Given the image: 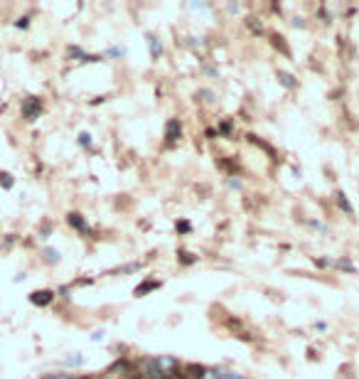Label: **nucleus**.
<instances>
[{
	"mask_svg": "<svg viewBox=\"0 0 359 379\" xmlns=\"http://www.w3.org/2000/svg\"><path fill=\"white\" fill-rule=\"evenodd\" d=\"M108 57H114V59H123L128 52H126V47H118V45H114V47H108V52H106Z\"/></svg>",
	"mask_w": 359,
	"mask_h": 379,
	"instance_id": "aec40b11",
	"label": "nucleus"
},
{
	"mask_svg": "<svg viewBox=\"0 0 359 379\" xmlns=\"http://www.w3.org/2000/svg\"><path fill=\"white\" fill-rule=\"evenodd\" d=\"M178 261L182 263V266H194V263L200 261V256H194L192 251H187V249H180L178 251Z\"/></svg>",
	"mask_w": 359,
	"mask_h": 379,
	"instance_id": "2eb2a0df",
	"label": "nucleus"
},
{
	"mask_svg": "<svg viewBox=\"0 0 359 379\" xmlns=\"http://www.w3.org/2000/svg\"><path fill=\"white\" fill-rule=\"evenodd\" d=\"M50 379H72V377H69V374H52Z\"/></svg>",
	"mask_w": 359,
	"mask_h": 379,
	"instance_id": "473e14b6",
	"label": "nucleus"
},
{
	"mask_svg": "<svg viewBox=\"0 0 359 379\" xmlns=\"http://www.w3.org/2000/svg\"><path fill=\"white\" fill-rule=\"evenodd\" d=\"M158 359V367L162 369V374H165V379H170V377H175L180 369V362H178V357H172V354H160V357H155Z\"/></svg>",
	"mask_w": 359,
	"mask_h": 379,
	"instance_id": "f03ea898",
	"label": "nucleus"
},
{
	"mask_svg": "<svg viewBox=\"0 0 359 379\" xmlns=\"http://www.w3.org/2000/svg\"><path fill=\"white\" fill-rule=\"evenodd\" d=\"M175 227H178V232H190V229H192V224H190V222H184V219H182V222H178V224H175Z\"/></svg>",
	"mask_w": 359,
	"mask_h": 379,
	"instance_id": "bb28decb",
	"label": "nucleus"
},
{
	"mask_svg": "<svg viewBox=\"0 0 359 379\" xmlns=\"http://www.w3.org/2000/svg\"><path fill=\"white\" fill-rule=\"evenodd\" d=\"M210 372L214 374V379H244V374H241V372H236V369H229V367H212Z\"/></svg>",
	"mask_w": 359,
	"mask_h": 379,
	"instance_id": "6e6552de",
	"label": "nucleus"
},
{
	"mask_svg": "<svg viewBox=\"0 0 359 379\" xmlns=\"http://www.w3.org/2000/svg\"><path fill=\"white\" fill-rule=\"evenodd\" d=\"M246 28L251 30L254 35H258V32H264V23L261 20L256 23V18H246Z\"/></svg>",
	"mask_w": 359,
	"mask_h": 379,
	"instance_id": "6ab92c4d",
	"label": "nucleus"
},
{
	"mask_svg": "<svg viewBox=\"0 0 359 379\" xmlns=\"http://www.w3.org/2000/svg\"><path fill=\"white\" fill-rule=\"evenodd\" d=\"M332 266L337 268V271H344V273H354V263H352V259L350 256H340V259H332Z\"/></svg>",
	"mask_w": 359,
	"mask_h": 379,
	"instance_id": "f8f14e48",
	"label": "nucleus"
},
{
	"mask_svg": "<svg viewBox=\"0 0 359 379\" xmlns=\"http://www.w3.org/2000/svg\"><path fill=\"white\" fill-rule=\"evenodd\" d=\"M69 291H72V286H64V288H60V295L62 298H69Z\"/></svg>",
	"mask_w": 359,
	"mask_h": 379,
	"instance_id": "7c9ffc66",
	"label": "nucleus"
},
{
	"mask_svg": "<svg viewBox=\"0 0 359 379\" xmlns=\"http://www.w3.org/2000/svg\"><path fill=\"white\" fill-rule=\"evenodd\" d=\"M66 222H69V227H72V229H76L79 234H89L91 232L89 224H86V219H84L79 212H69V214H66Z\"/></svg>",
	"mask_w": 359,
	"mask_h": 379,
	"instance_id": "423d86ee",
	"label": "nucleus"
},
{
	"mask_svg": "<svg viewBox=\"0 0 359 379\" xmlns=\"http://www.w3.org/2000/svg\"><path fill=\"white\" fill-rule=\"evenodd\" d=\"M330 261H332V259H315V266H318V268H325V266H330Z\"/></svg>",
	"mask_w": 359,
	"mask_h": 379,
	"instance_id": "c85d7f7f",
	"label": "nucleus"
},
{
	"mask_svg": "<svg viewBox=\"0 0 359 379\" xmlns=\"http://www.w3.org/2000/svg\"><path fill=\"white\" fill-rule=\"evenodd\" d=\"M62 364H64V367H82V364H84V354H82V352H69V354L62 359Z\"/></svg>",
	"mask_w": 359,
	"mask_h": 379,
	"instance_id": "ddd939ff",
	"label": "nucleus"
},
{
	"mask_svg": "<svg viewBox=\"0 0 359 379\" xmlns=\"http://www.w3.org/2000/svg\"><path fill=\"white\" fill-rule=\"evenodd\" d=\"M52 232V224H44V229H40V236L42 239H47V234Z\"/></svg>",
	"mask_w": 359,
	"mask_h": 379,
	"instance_id": "c756f323",
	"label": "nucleus"
},
{
	"mask_svg": "<svg viewBox=\"0 0 359 379\" xmlns=\"http://www.w3.org/2000/svg\"><path fill=\"white\" fill-rule=\"evenodd\" d=\"M40 114H42V99L40 96H25L22 99V118L28 123H32V121L40 118Z\"/></svg>",
	"mask_w": 359,
	"mask_h": 379,
	"instance_id": "f257e3e1",
	"label": "nucleus"
},
{
	"mask_svg": "<svg viewBox=\"0 0 359 379\" xmlns=\"http://www.w3.org/2000/svg\"><path fill=\"white\" fill-rule=\"evenodd\" d=\"M226 185H229L232 190H241V187H244V182H241V180H236V177H234V175H229V177H226Z\"/></svg>",
	"mask_w": 359,
	"mask_h": 379,
	"instance_id": "5701e85b",
	"label": "nucleus"
},
{
	"mask_svg": "<svg viewBox=\"0 0 359 379\" xmlns=\"http://www.w3.org/2000/svg\"><path fill=\"white\" fill-rule=\"evenodd\" d=\"M160 286H162L160 281H143L140 286H136V291H133V295H138V298H140V295H148V293L158 291Z\"/></svg>",
	"mask_w": 359,
	"mask_h": 379,
	"instance_id": "9d476101",
	"label": "nucleus"
},
{
	"mask_svg": "<svg viewBox=\"0 0 359 379\" xmlns=\"http://www.w3.org/2000/svg\"><path fill=\"white\" fill-rule=\"evenodd\" d=\"M79 146L91 148V136H89V133H86V131H82V133H79Z\"/></svg>",
	"mask_w": 359,
	"mask_h": 379,
	"instance_id": "b1692460",
	"label": "nucleus"
},
{
	"mask_svg": "<svg viewBox=\"0 0 359 379\" xmlns=\"http://www.w3.org/2000/svg\"><path fill=\"white\" fill-rule=\"evenodd\" d=\"M66 57L69 59H76V62H84V64H89V62H98V55H86L82 47H76V45H69L66 47Z\"/></svg>",
	"mask_w": 359,
	"mask_h": 379,
	"instance_id": "20e7f679",
	"label": "nucleus"
},
{
	"mask_svg": "<svg viewBox=\"0 0 359 379\" xmlns=\"http://www.w3.org/2000/svg\"><path fill=\"white\" fill-rule=\"evenodd\" d=\"M54 298H57V295H54L52 291H47V288L30 293V303L32 305H37V308H47V305H52V303H54Z\"/></svg>",
	"mask_w": 359,
	"mask_h": 379,
	"instance_id": "7ed1b4c3",
	"label": "nucleus"
},
{
	"mask_svg": "<svg viewBox=\"0 0 359 379\" xmlns=\"http://www.w3.org/2000/svg\"><path fill=\"white\" fill-rule=\"evenodd\" d=\"M118 271H120V273H136V271H140V261L126 263V266H120Z\"/></svg>",
	"mask_w": 359,
	"mask_h": 379,
	"instance_id": "4be33fe9",
	"label": "nucleus"
},
{
	"mask_svg": "<svg viewBox=\"0 0 359 379\" xmlns=\"http://www.w3.org/2000/svg\"><path fill=\"white\" fill-rule=\"evenodd\" d=\"M276 79H278V84L283 89H288V91H293V89H298V79L290 74V72H283V69H278V74H276Z\"/></svg>",
	"mask_w": 359,
	"mask_h": 379,
	"instance_id": "0eeeda50",
	"label": "nucleus"
},
{
	"mask_svg": "<svg viewBox=\"0 0 359 379\" xmlns=\"http://www.w3.org/2000/svg\"><path fill=\"white\" fill-rule=\"evenodd\" d=\"M232 128H234V123L226 118V121H219V126H216V133L219 136H232Z\"/></svg>",
	"mask_w": 359,
	"mask_h": 379,
	"instance_id": "f3484780",
	"label": "nucleus"
},
{
	"mask_svg": "<svg viewBox=\"0 0 359 379\" xmlns=\"http://www.w3.org/2000/svg\"><path fill=\"white\" fill-rule=\"evenodd\" d=\"M197 99H202L204 104H214V99H216V94H214L212 89H200V91H197Z\"/></svg>",
	"mask_w": 359,
	"mask_h": 379,
	"instance_id": "a211bd4d",
	"label": "nucleus"
},
{
	"mask_svg": "<svg viewBox=\"0 0 359 379\" xmlns=\"http://www.w3.org/2000/svg\"><path fill=\"white\" fill-rule=\"evenodd\" d=\"M84 379H86V377H84Z\"/></svg>",
	"mask_w": 359,
	"mask_h": 379,
	"instance_id": "f704fd0d",
	"label": "nucleus"
},
{
	"mask_svg": "<svg viewBox=\"0 0 359 379\" xmlns=\"http://www.w3.org/2000/svg\"><path fill=\"white\" fill-rule=\"evenodd\" d=\"M308 224H310V227H312V229H318V232H325V224H322V222H320V219H310V222H308Z\"/></svg>",
	"mask_w": 359,
	"mask_h": 379,
	"instance_id": "a878e982",
	"label": "nucleus"
},
{
	"mask_svg": "<svg viewBox=\"0 0 359 379\" xmlns=\"http://www.w3.org/2000/svg\"><path fill=\"white\" fill-rule=\"evenodd\" d=\"M148 50H150V57L152 59H160L162 55V42L158 35H148Z\"/></svg>",
	"mask_w": 359,
	"mask_h": 379,
	"instance_id": "9b49d317",
	"label": "nucleus"
},
{
	"mask_svg": "<svg viewBox=\"0 0 359 379\" xmlns=\"http://www.w3.org/2000/svg\"><path fill=\"white\" fill-rule=\"evenodd\" d=\"M42 261L47 263V266H57V263L62 261V254L54 246H44V249H42Z\"/></svg>",
	"mask_w": 359,
	"mask_h": 379,
	"instance_id": "1a4fd4ad",
	"label": "nucleus"
},
{
	"mask_svg": "<svg viewBox=\"0 0 359 379\" xmlns=\"http://www.w3.org/2000/svg\"><path fill=\"white\" fill-rule=\"evenodd\" d=\"M334 202H337V207H340L344 214H352V212H354V209H352V204L347 202V195H344L342 190H337V192H334Z\"/></svg>",
	"mask_w": 359,
	"mask_h": 379,
	"instance_id": "4468645a",
	"label": "nucleus"
},
{
	"mask_svg": "<svg viewBox=\"0 0 359 379\" xmlns=\"http://www.w3.org/2000/svg\"><path fill=\"white\" fill-rule=\"evenodd\" d=\"M91 340H94V342L104 340V330H94V332H91Z\"/></svg>",
	"mask_w": 359,
	"mask_h": 379,
	"instance_id": "cd10ccee",
	"label": "nucleus"
},
{
	"mask_svg": "<svg viewBox=\"0 0 359 379\" xmlns=\"http://www.w3.org/2000/svg\"><path fill=\"white\" fill-rule=\"evenodd\" d=\"M342 379H354V377H350V374H344V377H342Z\"/></svg>",
	"mask_w": 359,
	"mask_h": 379,
	"instance_id": "72a5a7b5",
	"label": "nucleus"
},
{
	"mask_svg": "<svg viewBox=\"0 0 359 379\" xmlns=\"http://www.w3.org/2000/svg\"><path fill=\"white\" fill-rule=\"evenodd\" d=\"M180 136H182V123H180V118H170V121L165 123V141H168V143H175Z\"/></svg>",
	"mask_w": 359,
	"mask_h": 379,
	"instance_id": "39448f33",
	"label": "nucleus"
},
{
	"mask_svg": "<svg viewBox=\"0 0 359 379\" xmlns=\"http://www.w3.org/2000/svg\"><path fill=\"white\" fill-rule=\"evenodd\" d=\"M270 42H273V47H276V50H280V55L290 57V47L286 45V37H283V35H273V37H270Z\"/></svg>",
	"mask_w": 359,
	"mask_h": 379,
	"instance_id": "dca6fc26",
	"label": "nucleus"
},
{
	"mask_svg": "<svg viewBox=\"0 0 359 379\" xmlns=\"http://www.w3.org/2000/svg\"><path fill=\"white\" fill-rule=\"evenodd\" d=\"M204 72H207L210 77H216V69H212V67H204Z\"/></svg>",
	"mask_w": 359,
	"mask_h": 379,
	"instance_id": "2f4dec72",
	"label": "nucleus"
},
{
	"mask_svg": "<svg viewBox=\"0 0 359 379\" xmlns=\"http://www.w3.org/2000/svg\"><path fill=\"white\" fill-rule=\"evenodd\" d=\"M15 28H18V30H28V28H30V18H20V20L15 23Z\"/></svg>",
	"mask_w": 359,
	"mask_h": 379,
	"instance_id": "393cba45",
	"label": "nucleus"
},
{
	"mask_svg": "<svg viewBox=\"0 0 359 379\" xmlns=\"http://www.w3.org/2000/svg\"><path fill=\"white\" fill-rule=\"evenodd\" d=\"M0 185H2L5 190H10V187L15 185V177L10 175V173H0Z\"/></svg>",
	"mask_w": 359,
	"mask_h": 379,
	"instance_id": "412c9836",
	"label": "nucleus"
}]
</instances>
